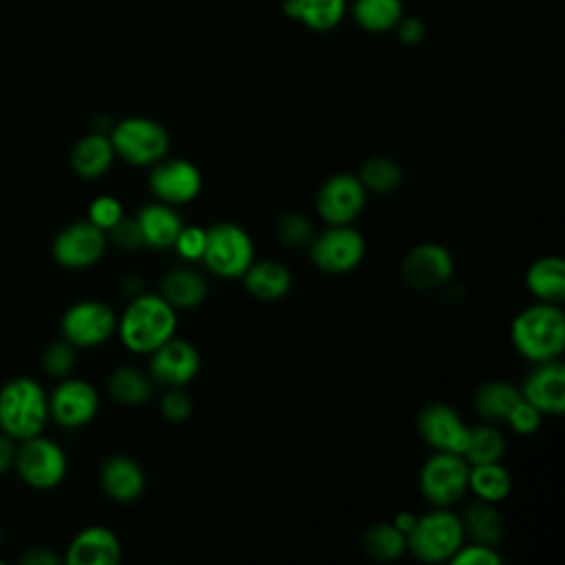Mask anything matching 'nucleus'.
I'll list each match as a JSON object with an SVG mask.
<instances>
[{"label": "nucleus", "instance_id": "f257e3e1", "mask_svg": "<svg viewBox=\"0 0 565 565\" xmlns=\"http://www.w3.org/2000/svg\"><path fill=\"white\" fill-rule=\"evenodd\" d=\"M121 344L141 355H150L177 331V309L161 294H137L117 318Z\"/></svg>", "mask_w": 565, "mask_h": 565}, {"label": "nucleus", "instance_id": "f03ea898", "mask_svg": "<svg viewBox=\"0 0 565 565\" xmlns=\"http://www.w3.org/2000/svg\"><path fill=\"white\" fill-rule=\"evenodd\" d=\"M514 349L530 362L561 358L565 349V313L561 305L541 302L521 309L510 324Z\"/></svg>", "mask_w": 565, "mask_h": 565}, {"label": "nucleus", "instance_id": "7ed1b4c3", "mask_svg": "<svg viewBox=\"0 0 565 565\" xmlns=\"http://www.w3.org/2000/svg\"><path fill=\"white\" fill-rule=\"evenodd\" d=\"M49 422V395L33 377H13L0 388V430L15 441L35 437Z\"/></svg>", "mask_w": 565, "mask_h": 565}, {"label": "nucleus", "instance_id": "20e7f679", "mask_svg": "<svg viewBox=\"0 0 565 565\" xmlns=\"http://www.w3.org/2000/svg\"><path fill=\"white\" fill-rule=\"evenodd\" d=\"M461 516L448 508H435L417 516L413 530L406 534V550L424 563L450 561L463 545Z\"/></svg>", "mask_w": 565, "mask_h": 565}, {"label": "nucleus", "instance_id": "39448f33", "mask_svg": "<svg viewBox=\"0 0 565 565\" xmlns=\"http://www.w3.org/2000/svg\"><path fill=\"white\" fill-rule=\"evenodd\" d=\"M110 143L115 157H121L130 166H152L161 161L170 150V135L157 119L126 117L113 124Z\"/></svg>", "mask_w": 565, "mask_h": 565}, {"label": "nucleus", "instance_id": "423d86ee", "mask_svg": "<svg viewBox=\"0 0 565 565\" xmlns=\"http://www.w3.org/2000/svg\"><path fill=\"white\" fill-rule=\"evenodd\" d=\"M205 249L201 260L218 278H241L254 263V241L245 227L221 221L205 227Z\"/></svg>", "mask_w": 565, "mask_h": 565}, {"label": "nucleus", "instance_id": "0eeeda50", "mask_svg": "<svg viewBox=\"0 0 565 565\" xmlns=\"http://www.w3.org/2000/svg\"><path fill=\"white\" fill-rule=\"evenodd\" d=\"M13 468L26 486L35 490H51L64 481L68 461L62 446L40 433L18 444Z\"/></svg>", "mask_w": 565, "mask_h": 565}, {"label": "nucleus", "instance_id": "6e6552de", "mask_svg": "<svg viewBox=\"0 0 565 565\" xmlns=\"http://www.w3.org/2000/svg\"><path fill=\"white\" fill-rule=\"evenodd\" d=\"M470 463L459 452L435 450L419 468V490L435 508H450L468 490Z\"/></svg>", "mask_w": 565, "mask_h": 565}, {"label": "nucleus", "instance_id": "1a4fd4ad", "mask_svg": "<svg viewBox=\"0 0 565 565\" xmlns=\"http://www.w3.org/2000/svg\"><path fill=\"white\" fill-rule=\"evenodd\" d=\"M309 247L311 263L327 274L353 271L366 252L364 236L349 225H329L320 234H313Z\"/></svg>", "mask_w": 565, "mask_h": 565}, {"label": "nucleus", "instance_id": "9d476101", "mask_svg": "<svg viewBox=\"0 0 565 565\" xmlns=\"http://www.w3.org/2000/svg\"><path fill=\"white\" fill-rule=\"evenodd\" d=\"M60 329L75 349H90L110 340L117 329V316L106 302L86 298L73 302L62 313Z\"/></svg>", "mask_w": 565, "mask_h": 565}, {"label": "nucleus", "instance_id": "9b49d317", "mask_svg": "<svg viewBox=\"0 0 565 565\" xmlns=\"http://www.w3.org/2000/svg\"><path fill=\"white\" fill-rule=\"evenodd\" d=\"M366 203V188L351 172L331 174L316 194V210L327 225L353 223Z\"/></svg>", "mask_w": 565, "mask_h": 565}, {"label": "nucleus", "instance_id": "f8f14e48", "mask_svg": "<svg viewBox=\"0 0 565 565\" xmlns=\"http://www.w3.org/2000/svg\"><path fill=\"white\" fill-rule=\"evenodd\" d=\"M99 411L95 386L82 377H62L49 395V419L62 428H82Z\"/></svg>", "mask_w": 565, "mask_h": 565}, {"label": "nucleus", "instance_id": "ddd939ff", "mask_svg": "<svg viewBox=\"0 0 565 565\" xmlns=\"http://www.w3.org/2000/svg\"><path fill=\"white\" fill-rule=\"evenodd\" d=\"M106 245V232L86 218L62 227L53 238L51 252L57 265L66 269H86L104 256Z\"/></svg>", "mask_w": 565, "mask_h": 565}, {"label": "nucleus", "instance_id": "4468645a", "mask_svg": "<svg viewBox=\"0 0 565 565\" xmlns=\"http://www.w3.org/2000/svg\"><path fill=\"white\" fill-rule=\"evenodd\" d=\"M148 188L152 196L168 205H183L199 196L203 188L201 170L188 159H161L152 163Z\"/></svg>", "mask_w": 565, "mask_h": 565}, {"label": "nucleus", "instance_id": "2eb2a0df", "mask_svg": "<svg viewBox=\"0 0 565 565\" xmlns=\"http://www.w3.org/2000/svg\"><path fill=\"white\" fill-rule=\"evenodd\" d=\"M402 280L413 289L444 287L455 274L452 254L439 243H419L406 252L399 265Z\"/></svg>", "mask_w": 565, "mask_h": 565}, {"label": "nucleus", "instance_id": "dca6fc26", "mask_svg": "<svg viewBox=\"0 0 565 565\" xmlns=\"http://www.w3.org/2000/svg\"><path fill=\"white\" fill-rule=\"evenodd\" d=\"M150 377L161 386H185L201 369V355L196 347L183 338H170L150 353Z\"/></svg>", "mask_w": 565, "mask_h": 565}, {"label": "nucleus", "instance_id": "f3484780", "mask_svg": "<svg viewBox=\"0 0 565 565\" xmlns=\"http://www.w3.org/2000/svg\"><path fill=\"white\" fill-rule=\"evenodd\" d=\"M417 433L433 448L444 452H459L466 441L468 426L461 415L446 402H430L417 413Z\"/></svg>", "mask_w": 565, "mask_h": 565}, {"label": "nucleus", "instance_id": "a211bd4d", "mask_svg": "<svg viewBox=\"0 0 565 565\" xmlns=\"http://www.w3.org/2000/svg\"><path fill=\"white\" fill-rule=\"evenodd\" d=\"M519 391L541 415H561L565 411V364L558 358L534 362Z\"/></svg>", "mask_w": 565, "mask_h": 565}, {"label": "nucleus", "instance_id": "6ab92c4d", "mask_svg": "<svg viewBox=\"0 0 565 565\" xmlns=\"http://www.w3.org/2000/svg\"><path fill=\"white\" fill-rule=\"evenodd\" d=\"M121 558V543L106 525H88L79 530L64 554L68 565H115Z\"/></svg>", "mask_w": 565, "mask_h": 565}, {"label": "nucleus", "instance_id": "aec40b11", "mask_svg": "<svg viewBox=\"0 0 565 565\" xmlns=\"http://www.w3.org/2000/svg\"><path fill=\"white\" fill-rule=\"evenodd\" d=\"M102 490L117 503H130L143 494V468L128 455H110L99 468Z\"/></svg>", "mask_w": 565, "mask_h": 565}, {"label": "nucleus", "instance_id": "412c9836", "mask_svg": "<svg viewBox=\"0 0 565 565\" xmlns=\"http://www.w3.org/2000/svg\"><path fill=\"white\" fill-rule=\"evenodd\" d=\"M135 221L141 230L143 245L152 247V249L172 247L177 234L183 227V221L177 214V210L168 203H161V201H152V203L141 205L135 214Z\"/></svg>", "mask_w": 565, "mask_h": 565}, {"label": "nucleus", "instance_id": "4be33fe9", "mask_svg": "<svg viewBox=\"0 0 565 565\" xmlns=\"http://www.w3.org/2000/svg\"><path fill=\"white\" fill-rule=\"evenodd\" d=\"M68 161H71L73 172L82 179L102 177L104 172H108V168L115 161V150H113L110 137L102 130L79 137L75 141V146L71 148Z\"/></svg>", "mask_w": 565, "mask_h": 565}, {"label": "nucleus", "instance_id": "5701e85b", "mask_svg": "<svg viewBox=\"0 0 565 565\" xmlns=\"http://www.w3.org/2000/svg\"><path fill=\"white\" fill-rule=\"evenodd\" d=\"M527 291L541 300L561 305L565 298V263L561 256H541L525 271Z\"/></svg>", "mask_w": 565, "mask_h": 565}, {"label": "nucleus", "instance_id": "b1692460", "mask_svg": "<svg viewBox=\"0 0 565 565\" xmlns=\"http://www.w3.org/2000/svg\"><path fill=\"white\" fill-rule=\"evenodd\" d=\"M245 289L256 300H278L291 287V271L280 260H254L241 276Z\"/></svg>", "mask_w": 565, "mask_h": 565}, {"label": "nucleus", "instance_id": "393cba45", "mask_svg": "<svg viewBox=\"0 0 565 565\" xmlns=\"http://www.w3.org/2000/svg\"><path fill=\"white\" fill-rule=\"evenodd\" d=\"M282 13L311 31H331L335 29L344 13L347 0H285Z\"/></svg>", "mask_w": 565, "mask_h": 565}, {"label": "nucleus", "instance_id": "a878e982", "mask_svg": "<svg viewBox=\"0 0 565 565\" xmlns=\"http://www.w3.org/2000/svg\"><path fill=\"white\" fill-rule=\"evenodd\" d=\"M161 296L174 307V309H192L199 307L207 296V282L205 278L188 267L172 269L161 280Z\"/></svg>", "mask_w": 565, "mask_h": 565}, {"label": "nucleus", "instance_id": "bb28decb", "mask_svg": "<svg viewBox=\"0 0 565 565\" xmlns=\"http://www.w3.org/2000/svg\"><path fill=\"white\" fill-rule=\"evenodd\" d=\"M521 399L519 386L505 380L483 382L475 393V411L488 422H505L512 406Z\"/></svg>", "mask_w": 565, "mask_h": 565}, {"label": "nucleus", "instance_id": "cd10ccee", "mask_svg": "<svg viewBox=\"0 0 565 565\" xmlns=\"http://www.w3.org/2000/svg\"><path fill=\"white\" fill-rule=\"evenodd\" d=\"M468 490H472L479 501L499 503L510 494L512 477L499 461L475 463L468 470Z\"/></svg>", "mask_w": 565, "mask_h": 565}, {"label": "nucleus", "instance_id": "c85d7f7f", "mask_svg": "<svg viewBox=\"0 0 565 565\" xmlns=\"http://www.w3.org/2000/svg\"><path fill=\"white\" fill-rule=\"evenodd\" d=\"M463 534L472 543H483V545H497L503 539V519L497 512L494 503L488 501H477L466 508L461 516Z\"/></svg>", "mask_w": 565, "mask_h": 565}, {"label": "nucleus", "instance_id": "c756f323", "mask_svg": "<svg viewBox=\"0 0 565 565\" xmlns=\"http://www.w3.org/2000/svg\"><path fill=\"white\" fill-rule=\"evenodd\" d=\"M108 393L124 406H139L152 395V377L130 364L117 366L108 375Z\"/></svg>", "mask_w": 565, "mask_h": 565}, {"label": "nucleus", "instance_id": "7c9ffc66", "mask_svg": "<svg viewBox=\"0 0 565 565\" xmlns=\"http://www.w3.org/2000/svg\"><path fill=\"white\" fill-rule=\"evenodd\" d=\"M353 20L369 33H386L404 15L402 0H353Z\"/></svg>", "mask_w": 565, "mask_h": 565}, {"label": "nucleus", "instance_id": "2f4dec72", "mask_svg": "<svg viewBox=\"0 0 565 565\" xmlns=\"http://www.w3.org/2000/svg\"><path fill=\"white\" fill-rule=\"evenodd\" d=\"M505 452V439L499 428L490 424H479V426H468L466 441L461 448V457L475 466V463H488V461H499Z\"/></svg>", "mask_w": 565, "mask_h": 565}, {"label": "nucleus", "instance_id": "473e14b6", "mask_svg": "<svg viewBox=\"0 0 565 565\" xmlns=\"http://www.w3.org/2000/svg\"><path fill=\"white\" fill-rule=\"evenodd\" d=\"M364 552L375 561H395L406 552V534L393 523H375L362 536Z\"/></svg>", "mask_w": 565, "mask_h": 565}, {"label": "nucleus", "instance_id": "72a5a7b5", "mask_svg": "<svg viewBox=\"0 0 565 565\" xmlns=\"http://www.w3.org/2000/svg\"><path fill=\"white\" fill-rule=\"evenodd\" d=\"M358 179L362 181V185L366 188V192H377V194H386V192H393L402 179H404V172L399 168V163L393 159V157H386V154H375V157H369L360 172H358Z\"/></svg>", "mask_w": 565, "mask_h": 565}, {"label": "nucleus", "instance_id": "f704fd0d", "mask_svg": "<svg viewBox=\"0 0 565 565\" xmlns=\"http://www.w3.org/2000/svg\"><path fill=\"white\" fill-rule=\"evenodd\" d=\"M276 236L282 245H287L291 249L305 247L313 238V225L300 212H285L276 221Z\"/></svg>", "mask_w": 565, "mask_h": 565}, {"label": "nucleus", "instance_id": "c9c22d12", "mask_svg": "<svg viewBox=\"0 0 565 565\" xmlns=\"http://www.w3.org/2000/svg\"><path fill=\"white\" fill-rule=\"evenodd\" d=\"M75 362H77L75 347L64 338L49 344L46 351L42 353V366L51 377H60V380L66 377L73 371Z\"/></svg>", "mask_w": 565, "mask_h": 565}, {"label": "nucleus", "instance_id": "e433bc0d", "mask_svg": "<svg viewBox=\"0 0 565 565\" xmlns=\"http://www.w3.org/2000/svg\"><path fill=\"white\" fill-rule=\"evenodd\" d=\"M93 225H97L99 230L108 232L113 225H117L124 218V205L119 199L104 194L90 201L88 205V216H86Z\"/></svg>", "mask_w": 565, "mask_h": 565}, {"label": "nucleus", "instance_id": "4c0bfd02", "mask_svg": "<svg viewBox=\"0 0 565 565\" xmlns=\"http://www.w3.org/2000/svg\"><path fill=\"white\" fill-rule=\"evenodd\" d=\"M205 227L201 225H183L174 238V249L183 260H201L205 249Z\"/></svg>", "mask_w": 565, "mask_h": 565}, {"label": "nucleus", "instance_id": "58836bf2", "mask_svg": "<svg viewBox=\"0 0 565 565\" xmlns=\"http://www.w3.org/2000/svg\"><path fill=\"white\" fill-rule=\"evenodd\" d=\"M450 563L452 565H501L503 558L494 550V545L470 543V545H461L450 558Z\"/></svg>", "mask_w": 565, "mask_h": 565}, {"label": "nucleus", "instance_id": "ea45409f", "mask_svg": "<svg viewBox=\"0 0 565 565\" xmlns=\"http://www.w3.org/2000/svg\"><path fill=\"white\" fill-rule=\"evenodd\" d=\"M541 411L534 408L530 402H525L523 397L512 406V411L508 413L505 422L512 426V430H516L519 435H532L539 430L541 426Z\"/></svg>", "mask_w": 565, "mask_h": 565}, {"label": "nucleus", "instance_id": "a19ab883", "mask_svg": "<svg viewBox=\"0 0 565 565\" xmlns=\"http://www.w3.org/2000/svg\"><path fill=\"white\" fill-rule=\"evenodd\" d=\"M159 408H161V413H163V417H166L168 422L179 424V422H183V419L190 417V413H192V402H190V397L181 391V386H170V388L161 395Z\"/></svg>", "mask_w": 565, "mask_h": 565}, {"label": "nucleus", "instance_id": "79ce46f5", "mask_svg": "<svg viewBox=\"0 0 565 565\" xmlns=\"http://www.w3.org/2000/svg\"><path fill=\"white\" fill-rule=\"evenodd\" d=\"M106 234L110 236V241H113L119 249H126V252H135V249H139V247L143 245L141 230H139L135 216H132V218L124 216V218H121L117 225H113Z\"/></svg>", "mask_w": 565, "mask_h": 565}, {"label": "nucleus", "instance_id": "37998d69", "mask_svg": "<svg viewBox=\"0 0 565 565\" xmlns=\"http://www.w3.org/2000/svg\"><path fill=\"white\" fill-rule=\"evenodd\" d=\"M395 29H397V35L404 44H417L424 35V24L417 18H404L402 15V20L395 24Z\"/></svg>", "mask_w": 565, "mask_h": 565}, {"label": "nucleus", "instance_id": "c03bdc74", "mask_svg": "<svg viewBox=\"0 0 565 565\" xmlns=\"http://www.w3.org/2000/svg\"><path fill=\"white\" fill-rule=\"evenodd\" d=\"M20 563H24V565H55V563H60V558L46 547H31L29 552L22 554Z\"/></svg>", "mask_w": 565, "mask_h": 565}, {"label": "nucleus", "instance_id": "a18cd8bd", "mask_svg": "<svg viewBox=\"0 0 565 565\" xmlns=\"http://www.w3.org/2000/svg\"><path fill=\"white\" fill-rule=\"evenodd\" d=\"M15 439H11L9 435H4L0 430V475H4L9 468H13V459H15Z\"/></svg>", "mask_w": 565, "mask_h": 565}, {"label": "nucleus", "instance_id": "49530a36", "mask_svg": "<svg viewBox=\"0 0 565 565\" xmlns=\"http://www.w3.org/2000/svg\"><path fill=\"white\" fill-rule=\"evenodd\" d=\"M415 521H417V514H413V512H399V514H395V519H393L391 523H393L399 532L408 534V532L413 530Z\"/></svg>", "mask_w": 565, "mask_h": 565}, {"label": "nucleus", "instance_id": "de8ad7c7", "mask_svg": "<svg viewBox=\"0 0 565 565\" xmlns=\"http://www.w3.org/2000/svg\"><path fill=\"white\" fill-rule=\"evenodd\" d=\"M0 543H2V530H0Z\"/></svg>", "mask_w": 565, "mask_h": 565}]
</instances>
